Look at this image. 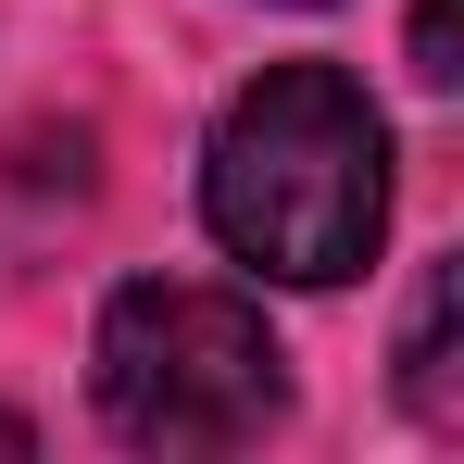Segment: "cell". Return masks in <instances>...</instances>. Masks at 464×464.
Listing matches in <instances>:
<instances>
[{"instance_id":"obj_1","label":"cell","mask_w":464,"mask_h":464,"mask_svg":"<svg viewBox=\"0 0 464 464\" xmlns=\"http://www.w3.org/2000/svg\"><path fill=\"white\" fill-rule=\"evenodd\" d=\"M201 227L276 289H339L389 238V126L339 63H264L201 139Z\"/></svg>"},{"instance_id":"obj_2","label":"cell","mask_w":464,"mask_h":464,"mask_svg":"<svg viewBox=\"0 0 464 464\" xmlns=\"http://www.w3.org/2000/svg\"><path fill=\"white\" fill-rule=\"evenodd\" d=\"M88 389H101L113 440H139V452H251L289 414V352H276L264 302H238V289L139 276L101 302Z\"/></svg>"},{"instance_id":"obj_3","label":"cell","mask_w":464,"mask_h":464,"mask_svg":"<svg viewBox=\"0 0 464 464\" xmlns=\"http://www.w3.org/2000/svg\"><path fill=\"white\" fill-rule=\"evenodd\" d=\"M401 401H414L440 440L464 427V389H452V264L414 276V314H401Z\"/></svg>"},{"instance_id":"obj_4","label":"cell","mask_w":464,"mask_h":464,"mask_svg":"<svg viewBox=\"0 0 464 464\" xmlns=\"http://www.w3.org/2000/svg\"><path fill=\"white\" fill-rule=\"evenodd\" d=\"M414 76H427V88L464 76V63H452V0H414Z\"/></svg>"},{"instance_id":"obj_5","label":"cell","mask_w":464,"mask_h":464,"mask_svg":"<svg viewBox=\"0 0 464 464\" xmlns=\"http://www.w3.org/2000/svg\"><path fill=\"white\" fill-rule=\"evenodd\" d=\"M0 452H38V427H25V414H0Z\"/></svg>"}]
</instances>
